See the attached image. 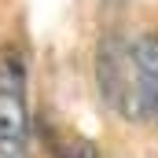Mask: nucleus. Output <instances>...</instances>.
I'll list each match as a JSON object with an SVG mask.
<instances>
[{
	"label": "nucleus",
	"instance_id": "obj_1",
	"mask_svg": "<svg viewBox=\"0 0 158 158\" xmlns=\"http://www.w3.org/2000/svg\"><path fill=\"white\" fill-rule=\"evenodd\" d=\"M0 158H30L26 66L15 48L0 52Z\"/></svg>",
	"mask_w": 158,
	"mask_h": 158
},
{
	"label": "nucleus",
	"instance_id": "obj_2",
	"mask_svg": "<svg viewBox=\"0 0 158 158\" xmlns=\"http://www.w3.org/2000/svg\"><path fill=\"white\" fill-rule=\"evenodd\" d=\"M99 88L107 92V99L125 118H140V88H136L132 48H125L114 37L99 44Z\"/></svg>",
	"mask_w": 158,
	"mask_h": 158
},
{
	"label": "nucleus",
	"instance_id": "obj_3",
	"mask_svg": "<svg viewBox=\"0 0 158 158\" xmlns=\"http://www.w3.org/2000/svg\"><path fill=\"white\" fill-rule=\"evenodd\" d=\"M136 63V88H140V118H147L158 129V37L147 33L132 44Z\"/></svg>",
	"mask_w": 158,
	"mask_h": 158
},
{
	"label": "nucleus",
	"instance_id": "obj_4",
	"mask_svg": "<svg viewBox=\"0 0 158 158\" xmlns=\"http://www.w3.org/2000/svg\"><path fill=\"white\" fill-rule=\"evenodd\" d=\"M70 158H96V151H92V143H85V140H81L77 147H74V155Z\"/></svg>",
	"mask_w": 158,
	"mask_h": 158
}]
</instances>
